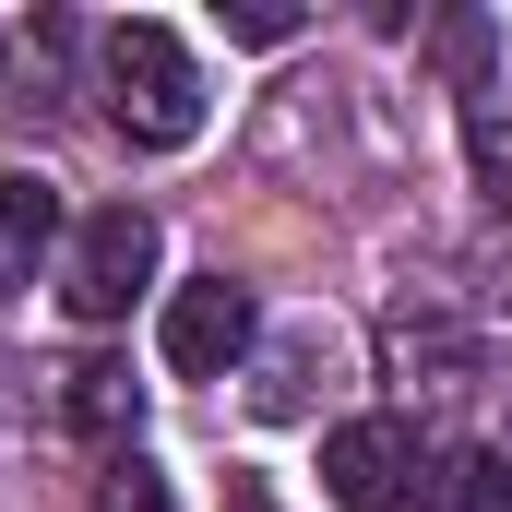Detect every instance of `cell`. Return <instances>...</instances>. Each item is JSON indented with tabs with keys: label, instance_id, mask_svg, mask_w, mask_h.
I'll return each instance as SVG.
<instances>
[{
	"label": "cell",
	"instance_id": "277c9868",
	"mask_svg": "<svg viewBox=\"0 0 512 512\" xmlns=\"http://www.w3.org/2000/svg\"><path fill=\"white\" fill-rule=\"evenodd\" d=\"M405 477H417V429H405V417H346V429L322 441V489L346 512H393Z\"/></svg>",
	"mask_w": 512,
	"mask_h": 512
},
{
	"label": "cell",
	"instance_id": "8992f818",
	"mask_svg": "<svg viewBox=\"0 0 512 512\" xmlns=\"http://www.w3.org/2000/svg\"><path fill=\"white\" fill-rule=\"evenodd\" d=\"M48 239H60V191H48L36 167H0V298H12V286H36Z\"/></svg>",
	"mask_w": 512,
	"mask_h": 512
},
{
	"label": "cell",
	"instance_id": "7a4b0ae2",
	"mask_svg": "<svg viewBox=\"0 0 512 512\" xmlns=\"http://www.w3.org/2000/svg\"><path fill=\"white\" fill-rule=\"evenodd\" d=\"M155 286V215L143 203H96L60 251V310L72 322H131V298Z\"/></svg>",
	"mask_w": 512,
	"mask_h": 512
},
{
	"label": "cell",
	"instance_id": "3957f363",
	"mask_svg": "<svg viewBox=\"0 0 512 512\" xmlns=\"http://www.w3.org/2000/svg\"><path fill=\"white\" fill-rule=\"evenodd\" d=\"M251 334H262V298L239 274H191V286L167 298V322H155V346H167L179 382H227V370L251 358Z\"/></svg>",
	"mask_w": 512,
	"mask_h": 512
},
{
	"label": "cell",
	"instance_id": "ba28073f",
	"mask_svg": "<svg viewBox=\"0 0 512 512\" xmlns=\"http://www.w3.org/2000/svg\"><path fill=\"white\" fill-rule=\"evenodd\" d=\"M227 36H239V48H286L298 12H286V0H227Z\"/></svg>",
	"mask_w": 512,
	"mask_h": 512
},
{
	"label": "cell",
	"instance_id": "30bf717a",
	"mask_svg": "<svg viewBox=\"0 0 512 512\" xmlns=\"http://www.w3.org/2000/svg\"><path fill=\"white\" fill-rule=\"evenodd\" d=\"M215 512H286V501H274V477H262V465H227V489H215Z\"/></svg>",
	"mask_w": 512,
	"mask_h": 512
},
{
	"label": "cell",
	"instance_id": "9c48e42d",
	"mask_svg": "<svg viewBox=\"0 0 512 512\" xmlns=\"http://www.w3.org/2000/svg\"><path fill=\"white\" fill-rule=\"evenodd\" d=\"M108 512H167V477H155L143 453H120V477H108Z\"/></svg>",
	"mask_w": 512,
	"mask_h": 512
},
{
	"label": "cell",
	"instance_id": "5b68a950",
	"mask_svg": "<svg viewBox=\"0 0 512 512\" xmlns=\"http://www.w3.org/2000/svg\"><path fill=\"white\" fill-rule=\"evenodd\" d=\"M60 417H72L84 441L131 453V429H143V382H131V358H72V370H60Z\"/></svg>",
	"mask_w": 512,
	"mask_h": 512
},
{
	"label": "cell",
	"instance_id": "6da1fadb",
	"mask_svg": "<svg viewBox=\"0 0 512 512\" xmlns=\"http://www.w3.org/2000/svg\"><path fill=\"white\" fill-rule=\"evenodd\" d=\"M96 72H108V120H120L131 155H179V143H203V72H191V48L167 36V24H108L96 36Z\"/></svg>",
	"mask_w": 512,
	"mask_h": 512
},
{
	"label": "cell",
	"instance_id": "52a82bcc",
	"mask_svg": "<svg viewBox=\"0 0 512 512\" xmlns=\"http://www.w3.org/2000/svg\"><path fill=\"white\" fill-rule=\"evenodd\" d=\"M417 512H512V465L501 453H453L417 477Z\"/></svg>",
	"mask_w": 512,
	"mask_h": 512
}]
</instances>
